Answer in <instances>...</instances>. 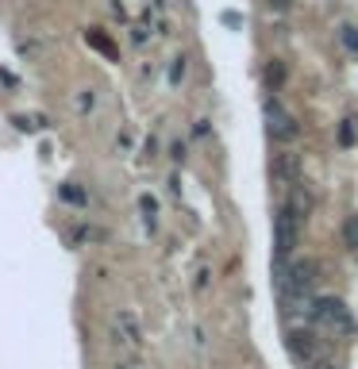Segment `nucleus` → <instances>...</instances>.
Returning a JSON list of instances; mask_svg holds the SVG:
<instances>
[{"mask_svg":"<svg viewBox=\"0 0 358 369\" xmlns=\"http://www.w3.org/2000/svg\"><path fill=\"white\" fill-rule=\"evenodd\" d=\"M339 142H343V147L355 142V127H350V123H339Z\"/></svg>","mask_w":358,"mask_h":369,"instance_id":"ddd939ff","label":"nucleus"},{"mask_svg":"<svg viewBox=\"0 0 358 369\" xmlns=\"http://www.w3.org/2000/svg\"><path fill=\"white\" fill-rule=\"evenodd\" d=\"M350 123H355V127H358V120H350Z\"/></svg>","mask_w":358,"mask_h":369,"instance_id":"f3484780","label":"nucleus"},{"mask_svg":"<svg viewBox=\"0 0 358 369\" xmlns=\"http://www.w3.org/2000/svg\"><path fill=\"white\" fill-rule=\"evenodd\" d=\"M185 77V58H174V66H170V81H181Z\"/></svg>","mask_w":358,"mask_h":369,"instance_id":"f8f14e48","label":"nucleus"},{"mask_svg":"<svg viewBox=\"0 0 358 369\" xmlns=\"http://www.w3.org/2000/svg\"><path fill=\"white\" fill-rule=\"evenodd\" d=\"M343 243H347L350 250H358V215H347V220H343Z\"/></svg>","mask_w":358,"mask_h":369,"instance_id":"0eeeda50","label":"nucleus"},{"mask_svg":"<svg viewBox=\"0 0 358 369\" xmlns=\"http://www.w3.org/2000/svg\"><path fill=\"white\" fill-rule=\"evenodd\" d=\"M297 177H300V158L297 154H274V181L277 185H297Z\"/></svg>","mask_w":358,"mask_h":369,"instance_id":"20e7f679","label":"nucleus"},{"mask_svg":"<svg viewBox=\"0 0 358 369\" xmlns=\"http://www.w3.org/2000/svg\"><path fill=\"white\" fill-rule=\"evenodd\" d=\"M297 235H300V220L289 212V208H282V212L274 215V254H277V262H285V258L293 254Z\"/></svg>","mask_w":358,"mask_h":369,"instance_id":"f03ea898","label":"nucleus"},{"mask_svg":"<svg viewBox=\"0 0 358 369\" xmlns=\"http://www.w3.org/2000/svg\"><path fill=\"white\" fill-rule=\"evenodd\" d=\"M89 42H92V47H97V50H104V54H108V58H116V47H112L108 39H100L97 31H89Z\"/></svg>","mask_w":358,"mask_h":369,"instance_id":"9b49d317","label":"nucleus"},{"mask_svg":"<svg viewBox=\"0 0 358 369\" xmlns=\"http://www.w3.org/2000/svg\"><path fill=\"white\" fill-rule=\"evenodd\" d=\"M282 81H285V66H282V62H270V66H266V85H270V89H277Z\"/></svg>","mask_w":358,"mask_h":369,"instance_id":"6e6552de","label":"nucleus"},{"mask_svg":"<svg viewBox=\"0 0 358 369\" xmlns=\"http://www.w3.org/2000/svg\"><path fill=\"white\" fill-rule=\"evenodd\" d=\"M266 4H270V8H274V12H285V8H289V4H293V0H266Z\"/></svg>","mask_w":358,"mask_h":369,"instance_id":"dca6fc26","label":"nucleus"},{"mask_svg":"<svg viewBox=\"0 0 358 369\" xmlns=\"http://www.w3.org/2000/svg\"><path fill=\"white\" fill-rule=\"evenodd\" d=\"M62 200L66 204H85V189L81 185H62Z\"/></svg>","mask_w":358,"mask_h":369,"instance_id":"1a4fd4ad","label":"nucleus"},{"mask_svg":"<svg viewBox=\"0 0 358 369\" xmlns=\"http://www.w3.org/2000/svg\"><path fill=\"white\" fill-rule=\"evenodd\" d=\"M266 120H270V135H274L277 142H293L297 139V120H293L289 112H282V108H277V100H270L266 104Z\"/></svg>","mask_w":358,"mask_h":369,"instance_id":"7ed1b4c3","label":"nucleus"},{"mask_svg":"<svg viewBox=\"0 0 358 369\" xmlns=\"http://www.w3.org/2000/svg\"><path fill=\"white\" fill-rule=\"evenodd\" d=\"M339 39H343V47H347L350 54H358V31H355V27H343Z\"/></svg>","mask_w":358,"mask_h":369,"instance_id":"9d476101","label":"nucleus"},{"mask_svg":"<svg viewBox=\"0 0 358 369\" xmlns=\"http://www.w3.org/2000/svg\"><path fill=\"white\" fill-rule=\"evenodd\" d=\"M16 127H19V131H35V120H27V115H19V120H16Z\"/></svg>","mask_w":358,"mask_h":369,"instance_id":"4468645a","label":"nucleus"},{"mask_svg":"<svg viewBox=\"0 0 358 369\" xmlns=\"http://www.w3.org/2000/svg\"><path fill=\"white\" fill-rule=\"evenodd\" d=\"M143 212H147V215H154V212H158V204H154V197H143Z\"/></svg>","mask_w":358,"mask_h":369,"instance_id":"2eb2a0df","label":"nucleus"},{"mask_svg":"<svg viewBox=\"0 0 358 369\" xmlns=\"http://www.w3.org/2000/svg\"><path fill=\"white\" fill-rule=\"evenodd\" d=\"M285 346H289V354L297 361H309L312 354H316V338H312V331H289Z\"/></svg>","mask_w":358,"mask_h":369,"instance_id":"39448f33","label":"nucleus"},{"mask_svg":"<svg viewBox=\"0 0 358 369\" xmlns=\"http://www.w3.org/2000/svg\"><path fill=\"white\" fill-rule=\"evenodd\" d=\"M116 323H120V338H124V343H131V346H139V320H135L131 312H120Z\"/></svg>","mask_w":358,"mask_h":369,"instance_id":"423d86ee","label":"nucleus"},{"mask_svg":"<svg viewBox=\"0 0 358 369\" xmlns=\"http://www.w3.org/2000/svg\"><path fill=\"white\" fill-rule=\"evenodd\" d=\"M312 320L324 323V327L339 331V335H350L355 331V323H350V312H347V304L335 300V296H324V300L312 304Z\"/></svg>","mask_w":358,"mask_h":369,"instance_id":"f257e3e1","label":"nucleus"}]
</instances>
